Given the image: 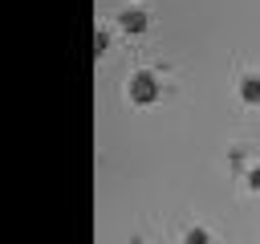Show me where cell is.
I'll list each match as a JSON object with an SVG mask.
<instances>
[{"instance_id": "obj_1", "label": "cell", "mask_w": 260, "mask_h": 244, "mask_svg": "<svg viewBox=\"0 0 260 244\" xmlns=\"http://www.w3.org/2000/svg\"><path fill=\"white\" fill-rule=\"evenodd\" d=\"M126 89H130V102H138V106H150V102L162 94V81H158V73H154V69H134Z\"/></svg>"}, {"instance_id": "obj_6", "label": "cell", "mask_w": 260, "mask_h": 244, "mask_svg": "<svg viewBox=\"0 0 260 244\" xmlns=\"http://www.w3.org/2000/svg\"><path fill=\"white\" fill-rule=\"evenodd\" d=\"M244 183H248L252 191H260V167H248V175H244Z\"/></svg>"}, {"instance_id": "obj_3", "label": "cell", "mask_w": 260, "mask_h": 244, "mask_svg": "<svg viewBox=\"0 0 260 244\" xmlns=\"http://www.w3.org/2000/svg\"><path fill=\"white\" fill-rule=\"evenodd\" d=\"M236 89H240V98H244L248 106H256V102H260V73H240Z\"/></svg>"}, {"instance_id": "obj_4", "label": "cell", "mask_w": 260, "mask_h": 244, "mask_svg": "<svg viewBox=\"0 0 260 244\" xmlns=\"http://www.w3.org/2000/svg\"><path fill=\"white\" fill-rule=\"evenodd\" d=\"M183 244H211V236H207V228H187Z\"/></svg>"}, {"instance_id": "obj_2", "label": "cell", "mask_w": 260, "mask_h": 244, "mask_svg": "<svg viewBox=\"0 0 260 244\" xmlns=\"http://www.w3.org/2000/svg\"><path fill=\"white\" fill-rule=\"evenodd\" d=\"M118 24H122L126 33H142V28L150 24V12H146L142 4H126V8L118 12Z\"/></svg>"}, {"instance_id": "obj_5", "label": "cell", "mask_w": 260, "mask_h": 244, "mask_svg": "<svg viewBox=\"0 0 260 244\" xmlns=\"http://www.w3.org/2000/svg\"><path fill=\"white\" fill-rule=\"evenodd\" d=\"M106 45H110V33L98 28V33H93V53H106Z\"/></svg>"}]
</instances>
